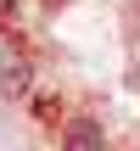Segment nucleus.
Masks as SVG:
<instances>
[{"label": "nucleus", "mask_w": 140, "mask_h": 151, "mask_svg": "<svg viewBox=\"0 0 140 151\" xmlns=\"http://www.w3.org/2000/svg\"><path fill=\"white\" fill-rule=\"evenodd\" d=\"M62 146H107V129L95 118H67L62 123Z\"/></svg>", "instance_id": "2"}, {"label": "nucleus", "mask_w": 140, "mask_h": 151, "mask_svg": "<svg viewBox=\"0 0 140 151\" xmlns=\"http://www.w3.org/2000/svg\"><path fill=\"white\" fill-rule=\"evenodd\" d=\"M0 95H6V101L34 95V62H28L22 50H11V45H0Z\"/></svg>", "instance_id": "1"}, {"label": "nucleus", "mask_w": 140, "mask_h": 151, "mask_svg": "<svg viewBox=\"0 0 140 151\" xmlns=\"http://www.w3.org/2000/svg\"><path fill=\"white\" fill-rule=\"evenodd\" d=\"M34 112L51 123V118H62V101H56V95H34Z\"/></svg>", "instance_id": "3"}]
</instances>
